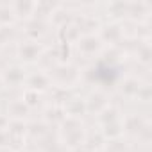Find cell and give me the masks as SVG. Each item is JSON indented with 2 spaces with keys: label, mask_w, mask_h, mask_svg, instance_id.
<instances>
[{
  "label": "cell",
  "mask_w": 152,
  "mask_h": 152,
  "mask_svg": "<svg viewBox=\"0 0 152 152\" xmlns=\"http://www.w3.org/2000/svg\"><path fill=\"white\" fill-rule=\"evenodd\" d=\"M9 147V132L7 131H0V147Z\"/></svg>",
  "instance_id": "22"
},
{
  "label": "cell",
  "mask_w": 152,
  "mask_h": 152,
  "mask_svg": "<svg viewBox=\"0 0 152 152\" xmlns=\"http://www.w3.org/2000/svg\"><path fill=\"white\" fill-rule=\"evenodd\" d=\"M25 84H27V90H32L36 93H43V91H48L54 84H52V79L50 75L43 70H36L32 73H27V79H25Z\"/></svg>",
  "instance_id": "2"
},
{
  "label": "cell",
  "mask_w": 152,
  "mask_h": 152,
  "mask_svg": "<svg viewBox=\"0 0 152 152\" xmlns=\"http://www.w3.org/2000/svg\"><path fill=\"white\" fill-rule=\"evenodd\" d=\"M102 45H104V43H102L100 38L95 36V34H84V36H81L79 41H77L79 52H81L83 56H86V57L97 56V54L102 50Z\"/></svg>",
  "instance_id": "5"
},
{
  "label": "cell",
  "mask_w": 152,
  "mask_h": 152,
  "mask_svg": "<svg viewBox=\"0 0 152 152\" xmlns=\"http://www.w3.org/2000/svg\"><path fill=\"white\" fill-rule=\"evenodd\" d=\"M64 118H66V115H64L63 107L54 106V107H48V109L45 111V120H47V122H52V124H61Z\"/></svg>",
  "instance_id": "16"
},
{
  "label": "cell",
  "mask_w": 152,
  "mask_h": 152,
  "mask_svg": "<svg viewBox=\"0 0 152 152\" xmlns=\"http://www.w3.org/2000/svg\"><path fill=\"white\" fill-rule=\"evenodd\" d=\"M100 134L106 138V140H118L122 134H124V125H122V120H118V122H113V124H106V125H102V131H100Z\"/></svg>",
  "instance_id": "12"
},
{
  "label": "cell",
  "mask_w": 152,
  "mask_h": 152,
  "mask_svg": "<svg viewBox=\"0 0 152 152\" xmlns=\"http://www.w3.org/2000/svg\"><path fill=\"white\" fill-rule=\"evenodd\" d=\"M150 56H152V52H150L148 43H145V45H141V47L138 48V61L148 64V63H150Z\"/></svg>",
  "instance_id": "20"
},
{
  "label": "cell",
  "mask_w": 152,
  "mask_h": 152,
  "mask_svg": "<svg viewBox=\"0 0 152 152\" xmlns=\"http://www.w3.org/2000/svg\"><path fill=\"white\" fill-rule=\"evenodd\" d=\"M22 100H23V104L31 109V107L38 106V102H39V93H36V91H32V90H25Z\"/></svg>",
  "instance_id": "18"
},
{
  "label": "cell",
  "mask_w": 152,
  "mask_h": 152,
  "mask_svg": "<svg viewBox=\"0 0 152 152\" xmlns=\"http://www.w3.org/2000/svg\"><path fill=\"white\" fill-rule=\"evenodd\" d=\"M134 99H138V100H141V102H148V100H150V88H148V84H141Z\"/></svg>",
  "instance_id": "21"
},
{
  "label": "cell",
  "mask_w": 152,
  "mask_h": 152,
  "mask_svg": "<svg viewBox=\"0 0 152 152\" xmlns=\"http://www.w3.org/2000/svg\"><path fill=\"white\" fill-rule=\"evenodd\" d=\"M140 86H141V83L136 77H127V79H124V83L120 86V91H122V95H125L129 99H134L138 90H140Z\"/></svg>",
  "instance_id": "14"
},
{
  "label": "cell",
  "mask_w": 152,
  "mask_h": 152,
  "mask_svg": "<svg viewBox=\"0 0 152 152\" xmlns=\"http://www.w3.org/2000/svg\"><path fill=\"white\" fill-rule=\"evenodd\" d=\"M43 56V47L36 39H27L18 45V57L23 63H36Z\"/></svg>",
  "instance_id": "3"
},
{
  "label": "cell",
  "mask_w": 152,
  "mask_h": 152,
  "mask_svg": "<svg viewBox=\"0 0 152 152\" xmlns=\"http://www.w3.org/2000/svg\"><path fill=\"white\" fill-rule=\"evenodd\" d=\"M52 22H54L56 25H59V27H64L66 22H68V13H64V11H61V9L52 11Z\"/></svg>",
  "instance_id": "19"
},
{
  "label": "cell",
  "mask_w": 152,
  "mask_h": 152,
  "mask_svg": "<svg viewBox=\"0 0 152 152\" xmlns=\"http://www.w3.org/2000/svg\"><path fill=\"white\" fill-rule=\"evenodd\" d=\"M97 120L100 125H106V124H113V122H118L120 120V111L115 107V106H106L99 115H97Z\"/></svg>",
  "instance_id": "11"
},
{
  "label": "cell",
  "mask_w": 152,
  "mask_h": 152,
  "mask_svg": "<svg viewBox=\"0 0 152 152\" xmlns=\"http://www.w3.org/2000/svg\"><path fill=\"white\" fill-rule=\"evenodd\" d=\"M13 13H15V18H29L34 15V9H36V2H27V0H23V2H15L11 6Z\"/></svg>",
  "instance_id": "9"
},
{
  "label": "cell",
  "mask_w": 152,
  "mask_h": 152,
  "mask_svg": "<svg viewBox=\"0 0 152 152\" xmlns=\"http://www.w3.org/2000/svg\"><path fill=\"white\" fill-rule=\"evenodd\" d=\"M2 81H4V86H11V88H18L25 83L27 79V72L23 70V66L20 64H13V66H7L2 73Z\"/></svg>",
  "instance_id": "4"
},
{
  "label": "cell",
  "mask_w": 152,
  "mask_h": 152,
  "mask_svg": "<svg viewBox=\"0 0 152 152\" xmlns=\"http://www.w3.org/2000/svg\"><path fill=\"white\" fill-rule=\"evenodd\" d=\"M100 41L102 43H116L120 38H122V31H120V27L118 25H106L102 31H100Z\"/></svg>",
  "instance_id": "13"
},
{
  "label": "cell",
  "mask_w": 152,
  "mask_h": 152,
  "mask_svg": "<svg viewBox=\"0 0 152 152\" xmlns=\"http://www.w3.org/2000/svg\"><path fill=\"white\" fill-rule=\"evenodd\" d=\"M70 52H72V47L70 43H64V41H59L54 48V57L57 61V64H66V61L70 59Z\"/></svg>",
  "instance_id": "15"
},
{
  "label": "cell",
  "mask_w": 152,
  "mask_h": 152,
  "mask_svg": "<svg viewBox=\"0 0 152 152\" xmlns=\"http://www.w3.org/2000/svg\"><path fill=\"white\" fill-rule=\"evenodd\" d=\"M7 127H9L7 115H0V131H7Z\"/></svg>",
  "instance_id": "23"
},
{
  "label": "cell",
  "mask_w": 152,
  "mask_h": 152,
  "mask_svg": "<svg viewBox=\"0 0 152 152\" xmlns=\"http://www.w3.org/2000/svg\"><path fill=\"white\" fill-rule=\"evenodd\" d=\"M15 20V13L11 9V6H2L0 7V25L2 27H9V23Z\"/></svg>",
  "instance_id": "17"
},
{
  "label": "cell",
  "mask_w": 152,
  "mask_h": 152,
  "mask_svg": "<svg viewBox=\"0 0 152 152\" xmlns=\"http://www.w3.org/2000/svg\"><path fill=\"white\" fill-rule=\"evenodd\" d=\"M31 109L23 104V100H13L7 107V118L9 120H23V116Z\"/></svg>",
  "instance_id": "10"
},
{
  "label": "cell",
  "mask_w": 152,
  "mask_h": 152,
  "mask_svg": "<svg viewBox=\"0 0 152 152\" xmlns=\"http://www.w3.org/2000/svg\"><path fill=\"white\" fill-rule=\"evenodd\" d=\"M122 125H124V132L129 131V132H132V134H141V131L147 127L145 120H143L141 116H136V115H131V116H127L125 120H122Z\"/></svg>",
  "instance_id": "8"
},
{
  "label": "cell",
  "mask_w": 152,
  "mask_h": 152,
  "mask_svg": "<svg viewBox=\"0 0 152 152\" xmlns=\"http://www.w3.org/2000/svg\"><path fill=\"white\" fill-rule=\"evenodd\" d=\"M50 79H52V84L56 83L57 88H72L75 86L79 81H81V72L79 68H75L72 64H56L54 70H50Z\"/></svg>",
  "instance_id": "1"
},
{
  "label": "cell",
  "mask_w": 152,
  "mask_h": 152,
  "mask_svg": "<svg viewBox=\"0 0 152 152\" xmlns=\"http://www.w3.org/2000/svg\"><path fill=\"white\" fill-rule=\"evenodd\" d=\"M84 102H86V113H93V115H99L106 106H109L107 97L102 91H93L88 99H84Z\"/></svg>",
  "instance_id": "7"
},
{
  "label": "cell",
  "mask_w": 152,
  "mask_h": 152,
  "mask_svg": "<svg viewBox=\"0 0 152 152\" xmlns=\"http://www.w3.org/2000/svg\"><path fill=\"white\" fill-rule=\"evenodd\" d=\"M63 111H64V115L68 118H77V120H81V116L86 113V102L81 97H70L64 102Z\"/></svg>",
  "instance_id": "6"
},
{
  "label": "cell",
  "mask_w": 152,
  "mask_h": 152,
  "mask_svg": "<svg viewBox=\"0 0 152 152\" xmlns=\"http://www.w3.org/2000/svg\"><path fill=\"white\" fill-rule=\"evenodd\" d=\"M6 38H7V34H6V31H2V27H0V47L4 45V41H6Z\"/></svg>",
  "instance_id": "24"
},
{
  "label": "cell",
  "mask_w": 152,
  "mask_h": 152,
  "mask_svg": "<svg viewBox=\"0 0 152 152\" xmlns=\"http://www.w3.org/2000/svg\"><path fill=\"white\" fill-rule=\"evenodd\" d=\"M4 90V81H2V75H0V91Z\"/></svg>",
  "instance_id": "25"
}]
</instances>
